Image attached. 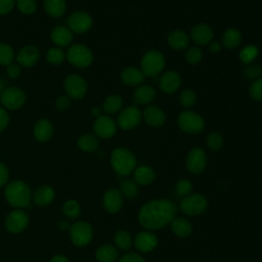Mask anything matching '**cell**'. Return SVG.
I'll use <instances>...</instances> for the list:
<instances>
[{
    "label": "cell",
    "mask_w": 262,
    "mask_h": 262,
    "mask_svg": "<svg viewBox=\"0 0 262 262\" xmlns=\"http://www.w3.org/2000/svg\"><path fill=\"white\" fill-rule=\"evenodd\" d=\"M177 206L174 202L165 199L152 200L145 203L138 212L140 225L148 230H158L165 227L175 218Z\"/></svg>",
    "instance_id": "obj_1"
},
{
    "label": "cell",
    "mask_w": 262,
    "mask_h": 262,
    "mask_svg": "<svg viewBox=\"0 0 262 262\" xmlns=\"http://www.w3.org/2000/svg\"><path fill=\"white\" fill-rule=\"evenodd\" d=\"M111 165L118 175L127 176L136 168V158L128 148L117 147L111 155Z\"/></svg>",
    "instance_id": "obj_2"
},
{
    "label": "cell",
    "mask_w": 262,
    "mask_h": 262,
    "mask_svg": "<svg viewBox=\"0 0 262 262\" xmlns=\"http://www.w3.org/2000/svg\"><path fill=\"white\" fill-rule=\"evenodd\" d=\"M31 189L27 183L20 180L10 182L5 188L7 202L15 208L28 207L31 203Z\"/></svg>",
    "instance_id": "obj_3"
},
{
    "label": "cell",
    "mask_w": 262,
    "mask_h": 262,
    "mask_svg": "<svg viewBox=\"0 0 262 262\" xmlns=\"http://www.w3.org/2000/svg\"><path fill=\"white\" fill-rule=\"evenodd\" d=\"M165 67V57L158 50H148L144 53L140 62V70L146 77L158 76Z\"/></svg>",
    "instance_id": "obj_4"
},
{
    "label": "cell",
    "mask_w": 262,
    "mask_h": 262,
    "mask_svg": "<svg viewBox=\"0 0 262 262\" xmlns=\"http://www.w3.org/2000/svg\"><path fill=\"white\" fill-rule=\"evenodd\" d=\"M68 61L76 68H86L93 61L92 51L84 44H73L66 54Z\"/></svg>",
    "instance_id": "obj_5"
},
{
    "label": "cell",
    "mask_w": 262,
    "mask_h": 262,
    "mask_svg": "<svg viewBox=\"0 0 262 262\" xmlns=\"http://www.w3.org/2000/svg\"><path fill=\"white\" fill-rule=\"evenodd\" d=\"M179 128L188 134H198L205 128V121L203 117L192 111L182 112L177 120Z\"/></svg>",
    "instance_id": "obj_6"
},
{
    "label": "cell",
    "mask_w": 262,
    "mask_h": 262,
    "mask_svg": "<svg viewBox=\"0 0 262 262\" xmlns=\"http://www.w3.org/2000/svg\"><path fill=\"white\" fill-rule=\"evenodd\" d=\"M207 206L208 202L206 198L199 193H190L184 196L179 203V208L181 212L188 216L201 215L206 211Z\"/></svg>",
    "instance_id": "obj_7"
},
{
    "label": "cell",
    "mask_w": 262,
    "mask_h": 262,
    "mask_svg": "<svg viewBox=\"0 0 262 262\" xmlns=\"http://www.w3.org/2000/svg\"><path fill=\"white\" fill-rule=\"evenodd\" d=\"M0 100L5 108L10 111L18 110L26 102V93L18 87H8L1 92Z\"/></svg>",
    "instance_id": "obj_8"
},
{
    "label": "cell",
    "mask_w": 262,
    "mask_h": 262,
    "mask_svg": "<svg viewBox=\"0 0 262 262\" xmlns=\"http://www.w3.org/2000/svg\"><path fill=\"white\" fill-rule=\"evenodd\" d=\"M63 87L67 95L73 99H80L87 92V82L78 74L69 75L63 82Z\"/></svg>",
    "instance_id": "obj_9"
},
{
    "label": "cell",
    "mask_w": 262,
    "mask_h": 262,
    "mask_svg": "<svg viewBox=\"0 0 262 262\" xmlns=\"http://www.w3.org/2000/svg\"><path fill=\"white\" fill-rule=\"evenodd\" d=\"M142 114L136 106H128L122 110L117 118V126L123 130H132L141 122Z\"/></svg>",
    "instance_id": "obj_10"
},
{
    "label": "cell",
    "mask_w": 262,
    "mask_h": 262,
    "mask_svg": "<svg viewBox=\"0 0 262 262\" xmlns=\"http://www.w3.org/2000/svg\"><path fill=\"white\" fill-rule=\"evenodd\" d=\"M93 230L89 223L85 221H79L71 225L70 235L74 245L78 247L86 246L92 238Z\"/></svg>",
    "instance_id": "obj_11"
},
{
    "label": "cell",
    "mask_w": 262,
    "mask_h": 262,
    "mask_svg": "<svg viewBox=\"0 0 262 262\" xmlns=\"http://www.w3.org/2000/svg\"><path fill=\"white\" fill-rule=\"evenodd\" d=\"M93 25L92 17L83 11H76L68 18L69 29L77 34H82L91 29Z\"/></svg>",
    "instance_id": "obj_12"
},
{
    "label": "cell",
    "mask_w": 262,
    "mask_h": 262,
    "mask_svg": "<svg viewBox=\"0 0 262 262\" xmlns=\"http://www.w3.org/2000/svg\"><path fill=\"white\" fill-rule=\"evenodd\" d=\"M206 166L207 156L202 148L194 147L188 151L186 157V168L189 172L200 174L205 170Z\"/></svg>",
    "instance_id": "obj_13"
},
{
    "label": "cell",
    "mask_w": 262,
    "mask_h": 262,
    "mask_svg": "<svg viewBox=\"0 0 262 262\" xmlns=\"http://www.w3.org/2000/svg\"><path fill=\"white\" fill-rule=\"evenodd\" d=\"M93 131L99 138H111L117 131V123L108 116H99L94 121Z\"/></svg>",
    "instance_id": "obj_14"
},
{
    "label": "cell",
    "mask_w": 262,
    "mask_h": 262,
    "mask_svg": "<svg viewBox=\"0 0 262 262\" xmlns=\"http://www.w3.org/2000/svg\"><path fill=\"white\" fill-rule=\"evenodd\" d=\"M28 223H29L28 215L20 210H14L10 212L5 219V227L8 231L12 233H17L23 231L27 227Z\"/></svg>",
    "instance_id": "obj_15"
},
{
    "label": "cell",
    "mask_w": 262,
    "mask_h": 262,
    "mask_svg": "<svg viewBox=\"0 0 262 262\" xmlns=\"http://www.w3.org/2000/svg\"><path fill=\"white\" fill-rule=\"evenodd\" d=\"M134 246L141 253L151 252L158 246V237L150 230L141 231L135 236Z\"/></svg>",
    "instance_id": "obj_16"
},
{
    "label": "cell",
    "mask_w": 262,
    "mask_h": 262,
    "mask_svg": "<svg viewBox=\"0 0 262 262\" xmlns=\"http://www.w3.org/2000/svg\"><path fill=\"white\" fill-rule=\"evenodd\" d=\"M103 207L104 209L112 214L118 213L124 204V196L119 189L112 188L108 189L103 195Z\"/></svg>",
    "instance_id": "obj_17"
},
{
    "label": "cell",
    "mask_w": 262,
    "mask_h": 262,
    "mask_svg": "<svg viewBox=\"0 0 262 262\" xmlns=\"http://www.w3.org/2000/svg\"><path fill=\"white\" fill-rule=\"evenodd\" d=\"M190 37L198 45H207L214 37L213 29L206 24H198L191 29Z\"/></svg>",
    "instance_id": "obj_18"
},
{
    "label": "cell",
    "mask_w": 262,
    "mask_h": 262,
    "mask_svg": "<svg viewBox=\"0 0 262 262\" xmlns=\"http://www.w3.org/2000/svg\"><path fill=\"white\" fill-rule=\"evenodd\" d=\"M160 88L165 93L175 92L181 85V77L175 71H168L160 78Z\"/></svg>",
    "instance_id": "obj_19"
},
{
    "label": "cell",
    "mask_w": 262,
    "mask_h": 262,
    "mask_svg": "<svg viewBox=\"0 0 262 262\" xmlns=\"http://www.w3.org/2000/svg\"><path fill=\"white\" fill-rule=\"evenodd\" d=\"M40 58L39 50L33 45H27L23 47L17 53V61L21 67L30 68L37 63Z\"/></svg>",
    "instance_id": "obj_20"
},
{
    "label": "cell",
    "mask_w": 262,
    "mask_h": 262,
    "mask_svg": "<svg viewBox=\"0 0 262 262\" xmlns=\"http://www.w3.org/2000/svg\"><path fill=\"white\" fill-rule=\"evenodd\" d=\"M143 118L147 125L155 128L161 127L166 121L165 113L163 112L162 108L156 105L147 106L143 112Z\"/></svg>",
    "instance_id": "obj_21"
},
{
    "label": "cell",
    "mask_w": 262,
    "mask_h": 262,
    "mask_svg": "<svg viewBox=\"0 0 262 262\" xmlns=\"http://www.w3.org/2000/svg\"><path fill=\"white\" fill-rule=\"evenodd\" d=\"M51 40L57 47L69 46L73 41V32L63 26H56L51 32Z\"/></svg>",
    "instance_id": "obj_22"
},
{
    "label": "cell",
    "mask_w": 262,
    "mask_h": 262,
    "mask_svg": "<svg viewBox=\"0 0 262 262\" xmlns=\"http://www.w3.org/2000/svg\"><path fill=\"white\" fill-rule=\"evenodd\" d=\"M144 75L140 69L127 67L121 72V79L128 86H140L144 80Z\"/></svg>",
    "instance_id": "obj_23"
},
{
    "label": "cell",
    "mask_w": 262,
    "mask_h": 262,
    "mask_svg": "<svg viewBox=\"0 0 262 262\" xmlns=\"http://www.w3.org/2000/svg\"><path fill=\"white\" fill-rule=\"evenodd\" d=\"M53 131L54 129L52 123L45 118L40 119L34 127V135L36 139L41 142L48 141L52 137Z\"/></svg>",
    "instance_id": "obj_24"
},
{
    "label": "cell",
    "mask_w": 262,
    "mask_h": 262,
    "mask_svg": "<svg viewBox=\"0 0 262 262\" xmlns=\"http://www.w3.org/2000/svg\"><path fill=\"white\" fill-rule=\"evenodd\" d=\"M156 173L149 166H138L133 171V180L139 185H149L154 182Z\"/></svg>",
    "instance_id": "obj_25"
},
{
    "label": "cell",
    "mask_w": 262,
    "mask_h": 262,
    "mask_svg": "<svg viewBox=\"0 0 262 262\" xmlns=\"http://www.w3.org/2000/svg\"><path fill=\"white\" fill-rule=\"evenodd\" d=\"M156 97L155 89L149 85H140L133 93V102L136 104H148Z\"/></svg>",
    "instance_id": "obj_26"
},
{
    "label": "cell",
    "mask_w": 262,
    "mask_h": 262,
    "mask_svg": "<svg viewBox=\"0 0 262 262\" xmlns=\"http://www.w3.org/2000/svg\"><path fill=\"white\" fill-rule=\"evenodd\" d=\"M170 224H171V230L178 237H181V238L187 237L192 232V226L190 222L183 217H177V218L175 217Z\"/></svg>",
    "instance_id": "obj_27"
},
{
    "label": "cell",
    "mask_w": 262,
    "mask_h": 262,
    "mask_svg": "<svg viewBox=\"0 0 262 262\" xmlns=\"http://www.w3.org/2000/svg\"><path fill=\"white\" fill-rule=\"evenodd\" d=\"M168 44L172 49L183 50L189 44V37L187 34L181 30H175L168 36Z\"/></svg>",
    "instance_id": "obj_28"
},
{
    "label": "cell",
    "mask_w": 262,
    "mask_h": 262,
    "mask_svg": "<svg viewBox=\"0 0 262 262\" xmlns=\"http://www.w3.org/2000/svg\"><path fill=\"white\" fill-rule=\"evenodd\" d=\"M54 199V190L48 185L38 187L34 193V202L37 206H46Z\"/></svg>",
    "instance_id": "obj_29"
},
{
    "label": "cell",
    "mask_w": 262,
    "mask_h": 262,
    "mask_svg": "<svg viewBox=\"0 0 262 262\" xmlns=\"http://www.w3.org/2000/svg\"><path fill=\"white\" fill-rule=\"evenodd\" d=\"M95 257L98 262H115L119 257V252L115 246L103 245L97 249Z\"/></svg>",
    "instance_id": "obj_30"
},
{
    "label": "cell",
    "mask_w": 262,
    "mask_h": 262,
    "mask_svg": "<svg viewBox=\"0 0 262 262\" xmlns=\"http://www.w3.org/2000/svg\"><path fill=\"white\" fill-rule=\"evenodd\" d=\"M242 42V33L234 28L227 29L222 35V45L227 49L236 48Z\"/></svg>",
    "instance_id": "obj_31"
},
{
    "label": "cell",
    "mask_w": 262,
    "mask_h": 262,
    "mask_svg": "<svg viewBox=\"0 0 262 262\" xmlns=\"http://www.w3.org/2000/svg\"><path fill=\"white\" fill-rule=\"evenodd\" d=\"M44 8L51 17H60L66 12L67 4L64 0H44Z\"/></svg>",
    "instance_id": "obj_32"
},
{
    "label": "cell",
    "mask_w": 262,
    "mask_h": 262,
    "mask_svg": "<svg viewBox=\"0 0 262 262\" xmlns=\"http://www.w3.org/2000/svg\"><path fill=\"white\" fill-rule=\"evenodd\" d=\"M77 143L79 148L86 152H93L99 146L98 137L94 134H89V133L83 134L82 136H80Z\"/></svg>",
    "instance_id": "obj_33"
},
{
    "label": "cell",
    "mask_w": 262,
    "mask_h": 262,
    "mask_svg": "<svg viewBox=\"0 0 262 262\" xmlns=\"http://www.w3.org/2000/svg\"><path fill=\"white\" fill-rule=\"evenodd\" d=\"M120 191L124 198L128 200H133L138 195V192H139L138 184L132 179H128V178L123 179L120 182Z\"/></svg>",
    "instance_id": "obj_34"
},
{
    "label": "cell",
    "mask_w": 262,
    "mask_h": 262,
    "mask_svg": "<svg viewBox=\"0 0 262 262\" xmlns=\"http://www.w3.org/2000/svg\"><path fill=\"white\" fill-rule=\"evenodd\" d=\"M122 106H123V99L118 94H112V95L107 96L104 99L103 104H102L103 111L110 115L120 112L122 110Z\"/></svg>",
    "instance_id": "obj_35"
},
{
    "label": "cell",
    "mask_w": 262,
    "mask_h": 262,
    "mask_svg": "<svg viewBox=\"0 0 262 262\" xmlns=\"http://www.w3.org/2000/svg\"><path fill=\"white\" fill-rule=\"evenodd\" d=\"M115 244L117 248H119L122 251H127L132 246V237L130 233L125 229H120L115 234Z\"/></svg>",
    "instance_id": "obj_36"
},
{
    "label": "cell",
    "mask_w": 262,
    "mask_h": 262,
    "mask_svg": "<svg viewBox=\"0 0 262 262\" xmlns=\"http://www.w3.org/2000/svg\"><path fill=\"white\" fill-rule=\"evenodd\" d=\"M258 52L259 50L255 45H247L239 51L238 57L243 63L250 64L258 56Z\"/></svg>",
    "instance_id": "obj_37"
},
{
    "label": "cell",
    "mask_w": 262,
    "mask_h": 262,
    "mask_svg": "<svg viewBox=\"0 0 262 262\" xmlns=\"http://www.w3.org/2000/svg\"><path fill=\"white\" fill-rule=\"evenodd\" d=\"M14 58V51L10 45L0 42V64L9 66Z\"/></svg>",
    "instance_id": "obj_38"
},
{
    "label": "cell",
    "mask_w": 262,
    "mask_h": 262,
    "mask_svg": "<svg viewBox=\"0 0 262 262\" xmlns=\"http://www.w3.org/2000/svg\"><path fill=\"white\" fill-rule=\"evenodd\" d=\"M66 53L60 47H52L46 53L47 60L52 64H60L64 61Z\"/></svg>",
    "instance_id": "obj_39"
},
{
    "label": "cell",
    "mask_w": 262,
    "mask_h": 262,
    "mask_svg": "<svg viewBox=\"0 0 262 262\" xmlns=\"http://www.w3.org/2000/svg\"><path fill=\"white\" fill-rule=\"evenodd\" d=\"M62 212L69 219H76L79 217L81 213V208L76 201L70 200L67 203H64L62 207Z\"/></svg>",
    "instance_id": "obj_40"
},
{
    "label": "cell",
    "mask_w": 262,
    "mask_h": 262,
    "mask_svg": "<svg viewBox=\"0 0 262 262\" xmlns=\"http://www.w3.org/2000/svg\"><path fill=\"white\" fill-rule=\"evenodd\" d=\"M196 99L198 97L195 92L190 89L183 90L179 95V101L183 107H190L194 105L196 102Z\"/></svg>",
    "instance_id": "obj_41"
},
{
    "label": "cell",
    "mask_w": 262,
    "mask_h": 262,
    "mask_svg": "<svg viewBox=\"0 0 262 262\" xmlns=\"http://www.w3.org/2000/svg\"><path fill=\"white\" fill-rule=\"evenodd\" d=\"M207 146L213 150L218 151L223 146V137L218 132H213L208 135L207 137Z\"/></svg>",
    "instance_id": "obj_42"
},
{
    "label": "cell",
    "mask_w": 262,
    "mask_h": 262,
    "mask_svg": "<svg viewBox=\"0 0 262 262\" xmlns=\"http://www.w3.org/2000/svg\"><path fill=\"white\" fill-rule=\"evenodd\" d=\"M243 75L247 80H256L262 76V68L258 64L250 63L243 71Z\"/></svg>",
    "instance_id": "obj_43"
},
{
    "label": "cell",
    "mask_w": 262,
    "mask_h": 262,
    "mask_svg": "<svg viewBox=\"0 0 262 262\" xmlns=\"http://www.w3.org/2000/svg\"><path fill=\"white\" fill-rule=\"evenodd\" d=\"M249 95L257 101L262 100V77L254 80L249 87Z\"/></svg>",
    "instance_id": "obj_44"
},
{
    "label": "cell",
    "mask_w": 262,
    "mask_h": 262,
    "mask_svg": "<svg viewBox=\"0 0 262 262\" xmlns=\"http://www.w3.org/2000/svg\"><path fill=\"white\" fill-rule=\"evenodd\" d=\"M17 8L24 14H32L37 8L36 0H15Z\"/></svg>",
    "instance_id": "obj_45"
},
{
    "label": "cell",
    "mask_w": 262,
    "mask_h": 262,
    "mask_svg": "<svg viewBox=\"0 0 262 262\" xmlns=\"http://www.w3.org/2000/svg\"><path fill=\"white\" fill-rule=\"evenodd\" d=\"M203 58V52L199 47H190L185 52V59L190 64L199 63Z\"/></svg>",
    "instance_id": "obj_46"
},
{
    "label": "cell",
    "mask_w": 262,
    "mask_h": 262,
    "mask_svg": "<svg viewBox=\"0 0 262 262\" xmlns=\"http://www.w3.org/2000/svg\"><path fill=\"white\" fill-rule=\"evenodd\" d=\"M175 189H176L177 194L184 198V196L190 194L191 189H192V183L188 179H180L176 183Z\"/></svg>",
    "instance_id": "obj_47"
},
{
    "label": "cell",
    "mask_w": 262,
    "mask_h": 262,
    "mask_svg": "<svg viewBox=\"0 0 262 262\" xmlns=\"http://www.w3.org/2000/svg\"><path fill=\"white\" fill-rule=\"evenodd\" d=\"M71 105V98L68 95H60L55 100V106L59 111H66Z\"/></svg>",
    "instance_id": "obj_48"
},
{
    "label": "cell",
    "mask_w": 262,
    "mask_h": 262,
    "mask_svg": "<svg viewBox=\"0 0 262 262\" xmlns=\"http://www.w3.org/2000/svg\"><path fill=\"white\" fill-rule=\"evenodd\" d=\"M119 262H145L144 258L137 253H128L122 256Z\"/></svg>",
    "instance_id": "obj_49"
},
{
    "label": "cell",
    "mask_w": 262,
    "mask_h": 262,
    "mask_svg": "<svg viewBox=\"0 0 262 262\" xmlns=\"http://www.w3.org/2000/svg\"><path fill=\"white\" fill-rule=\"evenodd\" d=\"M15 0H0V15L7 14L14 6Z\"/></svg>",
    "instance_id": "obj_50"
},
{
    "label": "cell",
    "mask_w": 262,
    "mask_h": 262,
    "mask_svg": "<svg viewBox=\"0 0 262 262\" xmlns=\"http://www.w3.org/2000/svg\"><path fill=\"white\" fill-rule=\"evenodd\" d=\"M9 123V116L5 108L0 107V132H2Z\"/></svg>",
    "instance_id": "obj_51"
},
{
    "label": "cell",
    "mask_w": 262,
    "mask_h": 262,
    "mask_svg": "<svg viewBox=\"0 0 262 262\" xmlns=\"http://www.w3.org/2000/svg\"><path fill=\"white\" fill-rule=\"evenodd\" d=\"M6 73L7 75L12 78V79H16L19 77L20 75V68L16 64H13V63H10L9 66H7V70H6Z\"/></svg>",
    "instance_id": "obj_52"
},
{
    "label": "cell",
    "mask_w": 262,
    "mask_h": 262,
    "mask_svg": "<svg viewBox=\"0 0 262 262\" xmlns=\"http://www.w3.org/2000/svg\"><path fill=\"white\" fill-rule=\"evenodd\" d=\"M8 180V170L7 168L0 163V186L4 185Z\"/></svg>",
    "instance_id": "obj_53"
},
{
    "label": "cell",
    "mask_w": 262,
    "mask_h": 262,
    "mask_svg": "<svg viewBox=\"0 0 262 262\" xmlns=\"http://www.w3.org/2000/svg\"><path fill=\"white\" fill-rule=\"evenodd\" d=\"M209 50L212 53H218L221 50V44L218 42H210L209 43Z\"/></svg>",
    "instance_id": "obj_54"
},
{
    "label": "cell",
    "mask_w": 262,
    "mask_h": 262,
    "mask_svg": "<svg viewBox=\"0 0 262 262\" xmlns=\"http://www.w3.org/2000/svg\"><path fill=\"white\" fill-rule=\"evenodd\" d=\"M50 262H69V260L64 257V256H60V255H56L54 256Z\"/></svg>",
    "instance_id": "obj_55"
},
{
    "label": "cell",
    "mask_w": 262,
    "mask_h": 262,
    "mask_svg": "<svg viewBox=\"0 0 262 262\" xmlns=\"http://www.w3.org/2000/svg\"><path fill=\"white\" fill-rule=\"evenodd\" d=\"M91 113H92V115H94V116H96V117H99V116H100V115H99V114H100V111H99V108H98V107L93 108Z\"/></svg>",
    "instance_id": "obj_56"
},
{
    "label": "cell",
    "mask_w": 262,
    "mask_h": 262,
    "mask_svg": "<svg viewBox=\"0 0 262 262\" xmlns=\"http://www.w3.org/2000/svg\"><path fill=\"white\" fill-rule=\"evenodd\" d=\"M3 87H4V84H3V81L0 79V94L1 92L3 91Z\"/></svg>",
    "instance_id": "obj_57"
}]
</instances>
